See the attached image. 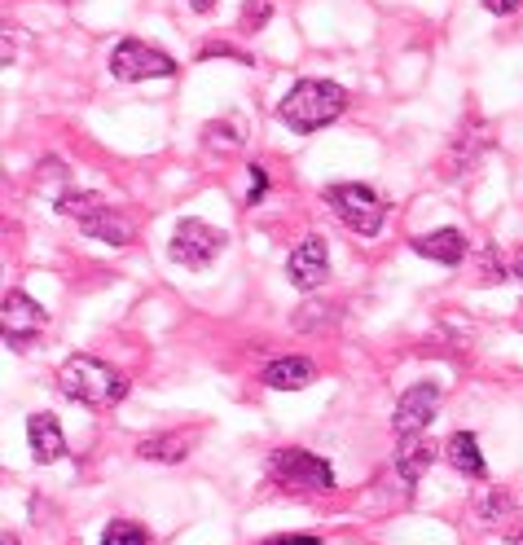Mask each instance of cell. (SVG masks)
Instances as JSON below:
<instances>
[{
	"mask_svg": "<svg viewBox=\"0 0 523 545\" xmlns=\"http://www.w3.org/2000/svg\"><path fill=\"white\" fill-rule=\"evenodd\" d=\"M58 392L66 400H80V405L110 409L128 396V378L119 374L115 365H106L97 357H71L58 370Z\"/></svg>",
	"mask_w": 523,
	"mask_h": 545,
	"instance_id": "cell-1",
	"label": "cell"
},
{
	"mask_svg": "<svg viewBox=\"0 0 523 545\" xmlns=\"http://www.w3.org/2000/svg\"><path fill=\"white\" fill-rule=\"evenodd\" d=\"M343 110H348V93H343L339 84H330V80H299L291 93L282 97L277 119L291 124L295 132H317V128L335 124Z\"/></svg>",
	"mask_w": 523,
	"mask_h": 545,
	"instance_id": "cell-2",
	"label": "cell"
},
{
	"mask_svg": "<svg viewBox=\"0 0 523 545\" xmlns=\"http://www.w3.org/2000/svg\"><path fill=\"white\" fill-rule=\"evenodd\" d=\"M58 211L71 220H80V229L88 238L106 242V247H128L132 242V220L124 211H115L102 194H62L58 198Z\"/></svg>",
	"mask_w": 523,
	"mask_h": 545,
	"instance_id": "cell-3",
	"label": "cell"
},
{
	"mask_svg": "<svg viewBox=\"0 0 523 545\" xmlns=\"http://www.w3.org/2000/svg\"><path fill=\"white\" fill-rule=\"evenodd\" d=\"M326 203H330V211H335L343 225H348L352 233H361V238H374V233L383 229L387 203L374 194L370 185H356V181L330 185V189H326Z\"/></svg>",
	"mask_w": 523,
	"mask_h": 545,
	"instance_id": "cell-4",
	"label": "cell"
},
{
	"mask_svg": "<svg viewBox=\"0 0 523 545\" xmlns=\"http://www.w3.org/2000/svg\"><path fill=\"white\" fill-rule=\"evenodd\" d=\"M269 471L277 484L299 488V493H330L335 488V466L308 449H277L269 458Z\"/></svg>",
	"mask_w": 523,
	"mask_h": 545,
	"instance_id": "cell-5",
	"label": "cell"
},
{
	"mask_svg": "<svg viewBox=\"0 0 523 545\" xmlns=\"http://www.w3.org/2000/svg\"><path fill=\"white\" fill-rule=\"evenodd\" d=\"M110 75H115V80H124V84L168 80V75H176V62L163 49L146 44V40H119L115 49H110Z\"/></svg>",
	"mask_w": 523,
	"mask_h": 545,
	"instance_id": "cell-6",
	"label": "cell"
},
{
	"mask_svg": "<svg viewBox=\"0 0 523 545\" xmlns=\"http://www.w3.org/2000/svg\"><path fill=\"white\" fill-rule=\"evenodd\" d=\"M172 260L185 264V269H207L220 251H225V233L207 220H181L172 233Z\"/></svg>",
	"mask_w": 523,
	"mask_h": 545,
	"instance_id": "cell-7",
	"label": "cell"
},
{
	"mask_svg": "<svg viewBox=\"0 0 523 545\" xmlns=\"http://www.w3.org/2000/svg\"><path fill=\"white\" fill-rule=\"evenodd\" d=\"M44 326H49V313H44L31 295H22V291L5 295V304H0V330H5L9 348H27Z\"/></svg>",
	"mask_w": 523,
	"mask_h": 545,
	"instance_id": "cell-8",
	"label": "cell"
},
{
	"mask_svg": "<svg viewBox=\"0 0 523 545\" xmlns=\"http://www.w3.org/2000/svg\"><path fill=\"white\" fill-rule=\"evenodd\" d=\"M326 273H330L326 238L308 233V238L291 251V260H286V277H291V286H299V291H317V286L326 282Z\"/></svg>",
	"mask_w": 523,
	"mask_h": 545,
	"instance_id": "cell-9",
	"label": "cell"
},
{
	"mask_svg": "<svg viewBox=\"0 0 523 545\" xmlns=\"http://www.w3.org/2000/svg\"><path fill=\"white\" fill-rule=\"evenodd\" d=\"M436 405H440V387H436V383H414L405 396L396 400V414H392L396 436H400V440H405V436H418V431L431 422V414H436Z\"/></svg>",
	"mask_w": 523,
	"mask_h": 545,
	"instance_id": "cell-10",
	"label": "cell"
},
{
	"mask_svg": "<svg viewBox=\"0 0 523 545\" xmlns=\"http://www.w3.org/2000/svg\"><path fill=\"white\" fill-rule=\"evenodd\" d=\"M27 444H31V458H36L40 466L58 462L66 453V436H62L58 418L53 414H31L27 418Z\"/></svg>",
	"mask_w": 523,
	"mask_h": 545,
	"instance_id": "cell-11",
	"label": "cell"
},
{
	"mask_svg": "<svg viewBox=\"0 0 523 545\" xmlns=\"http://www.w3.org/2000/svg\"><path fill=\"white\" fill-rule=\"evenodd\" d=\"M313 378H317V365L308 357H282L264 370V387H273V392H304V387H313Z\"/></svg>",
	"mask_w": 523,
	"mask_h": 545,
	"instance_id": "cell-12",
	"label": "cell"
},
{
	"mask_svg": "<svg viewBox=\"0 0 523 545\" xmlns=\"http://www.w3.org/2000/svg\"><path fill=\"white\" fill-rule=\"evenodd\" d=\"M409 247H414L418 255H427V260H436V264H462V255H466V233H462V229L418 233Z\"/></svg>",
	"mask_w": 523,
	"mask_h": 545,
	"instance_id": "cell-13",
	"label": "cell"
},
{
	"mask_svg": "<svg viewBox=\"0 0 523 545\" xmlns=\"http://www.w3.org/2000/svg\"><path fill=\"white\" fill-rule=\"evenodd\" d=\"M444 458L453 462L458 475H471V480H484V453H480V440L471 431H453L449 444H444Z\"/></svg>",
	"mask_w": 523,
	"mask_h": 545,
	"instance_id": "cell-14",
	"label": "cell"
},
{
	"mask_svg": "<svg viewBox=\"0 0 523 545\" xmlns=\"http://www.w3.org/2000/svg\"><path fill=\"white\" fill-rule=\"evenodd\" d=\"M436 453H440L436 444H427V440H418V436H405V444L396 449V475L405 484H418L422 471L436 462Z\"/></svg>",
	"mask_w": 523,
	"mask_h": 545,
	"instance_id": "cell-15",
	"label": "cell"
},
{
	"mask_svg": "<svg viewBox=\"0 0 523 545\" xmlns=\"http://www.w3.org/2000/svg\"><path fill=\"white\" fill-rule=\"evenodd\" d=\"M137 458H146V462H185L189 458V436H185V431L146 436V440L137 444Z\"/></svg>",
	"mask_w": 523,
	"mask_h": 545,
	"instance_id": "cell-16",
	"label": "cell"
},
{
	"mask_svg": "<svg viewBox=\"0 0 523 545\" xmlns=\"http://www.w3.org/2000/svg\"><path fill=\"white\" fill-rule=\"evenodd\" d=\"M242 141H247V132H242L238 119H211L203 128V146L207 150H238Z\"/></svg>",
	"mask_w": 523,
	"mask_h": 545,
	"instance_id": "cell-17",
	"label": "cell"
},
{
	"mask_svg": "<svg viewBox=\"0 0 523 545\" xmlns=\"http://www.w3.org/2000/svg\"><path fill=\"white\" fill-rule=\"evenodd\" d=\"M102 545H150V537H146V528L128 524V519H115V524L106 528Z\"/></svg>",
	"mask_w": 523,
	"mask_h": 545,
	"instance_id": "cell-18",
	"label": "cell"
},
{
	"mask_svg": "<svg viewBox=\"0 0 523 545\" xmlns=\"http://www.w3.org/2000/svg\"><path fill=\"white\" fill-rule=\"evenodd\" d=\"M269 18H273V0H247L242 14H238V27L242 31H260V27H269Z\"/></svg>",
	"mask_w": 523,
	"mask_h": 545,
	"instance_id": "cell-19",
	"label": "cell"
},
{
	"mask_svg": "<svg viewBox=\"0 0 523 545\" xmlns=\"http://www.w3.org/2000/svg\"><path fill=\"white\" fill-rule=\"evenodd\" d=\"M335 321V313H326V304H304L295 313V326L299 330H317V326H330Z\"/></svg>",
	"mask_w": 523,
	"mask_h": 545,
	"instance_id": "cell-20",
	"label": "cell"
},
{
	"mask_svg": "<svg viewBox=\"0 0 523 545\" xmlns=\"http://www.w3.org/2000/svg\"><path fill=\"white\" fill-rule=\"evenodd\" d=\"M510 515V497L506 493H488L480 502V519L484 524H502V519Z\"/></svg>",
	"mask_w": 523,
	"mask_h": 545,
	"instance_id": "cell-21",
	"label": "cell"
},
{
	"mask_svg": "<svg viewBox=\"0 0 523 545\" xmlns=\"http://www.w3.org/2000/svg\"><path fill=\"white\" fill-rule=\"evenodd\" d=\"M264 189H269V172H264L260 163H251V194H247V203H260Z\"/></svg>",
	"mask_w": 523,
	"mask_h": 545,
	"instance_id": "cell-22",
	"label": "cell"
},
{
	"mask_svg": "<svg viewBox=\"0 0 523 545\" xmlns=\"http://www.w3.org/2000/svg\"><path fill=\"white\" fill-rule=\"evenodd\" d=\"M484 5H488V14L510 18V14H519V9H523V0H484Z\"/></svg>",
	"mask_w": 523,
	"mask_h": 545,
	"instance_id": "cell-23",
	"label": "cell"
},
{
	"mask_svg": "<svg viewBox=\"0 0 523 545\" xmlns=\"http://www.w3.org/2000/svg\"><path fill=\"white\" fill-rule=\"evenodd\" d=\"M264 545H317V537H269Z\"/></svg>",
	"mask_w": 523,
	"mask_h": 545,
	"instance_id": "cell-24",
	"label": "cell"
},
{
	"mask_svg": "<svg viewBox=\"0 0 523 545\" xmlns=\"http://www.w3.org/2000/svg\"><path fill=\"white\" fill-rule=\"evenodd\" d=\"M189 9H194V14H211V9H216V0H189Z\"/></svg>",
	"mask_w": 523,
	"mask_h": 545,
	"instance_id": "cell-25",
	"label": "cell"
},
{
	"mask_svg": "<svg viewBox=\"0 0 523 545\" xmlns=\"http://www.w3.org/2000/svg\"><path fill=\"white\" fill-rule=\"evenodd\" d=\"M515 277L523 282V247H519V255H515Z\"/></svg>",
	"mask_w": 523,
	"mask_h": 545,
	"instance_id": "cell-26",
	"label": "cell"
},
{
	"mask_svg": "<svg viewBox=\"0 0 523 545\" xmlns=\"http://www.w3.org/2000/svg\"><path fill=\"white\" fill-rule=\"evenodd\" d=\"M0 545H22L18 537H9V532H5V537H0Z\"/></svg>",
	"mask_w": 523,
	"mask_h": 545,
	"instance_id": "cell-27",
	"label": "cell"
},
{
	"mask_svg": "<svg viewBox=\"0 0 523 545\" xmlns=\"http://www.w3.org/2000/svg\"><path fill=\"white\" fill-rule=\"evenodd\" d=\"M519 330H523V317H519Z\"/></svg>",
	"mask_w": 523,
	"mask_h": 545,
	"instance_id": "cell-28",
	"label": "cell"
},
{
	"mask_svg": "<svg viewBox=\"0 0 523 545\" xmlns=\"http://www.w3.org/2000/svg\"><path fill=\"white\" fill-rule=\"evenodd\" d=\"M519 545H523V537H519Z\"/></svg>",
	"mask_w": 523,
	"mask_h": 545,
	"instance_id": "cell-29",
	"label": "cell"
}]
</instances>
